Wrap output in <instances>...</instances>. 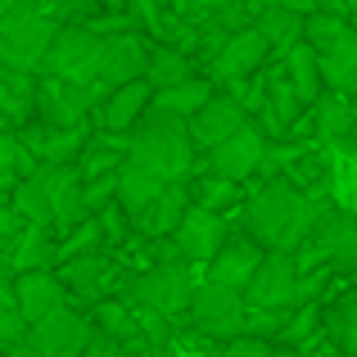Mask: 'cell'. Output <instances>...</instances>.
Listing matches in <instances>:
<instances>
[{
  "instance_id": "45",
  "label": "cell",
  "mask_w": 357,
  "mask_h": 357,
  "mask_svg": "<svg viewBox=\"0 0 357 357\" xmlns=\"http://www.w3.org/2000/svg\"><path fill=\"white\" fill-rule=\"evenodd\" d=\"M50 5L59 9V14H68V18H73V14H91L100 0H50Z\"/></svg>"
},
{
  "instance_id": "25",
  "label": "cell",
  "mask_w": 357,
  "mask_h": 357,
  "mask_svg": "<svg viewBox=\"0 0 357 357\" xmlns=\"http://www.w3.org/2000/svg\"><path fill=\"white\" fill-rule=\"evenodd\" d=\"M59 280L68 289V298L77 303H105V285H109V258L105 253H82V258H63L59 262Z\"/></svg>"
},
{
  "instance_id": "36",
  "label": "cell",
  "mask_w": 357,
  "mask_h": 357,
  "mask_svg": "<svg viewBox=\"0 0 357 357\" xmlns=\"http://www.w3.org/2000/svg\"><path fill=\"white\" fill-rule=\"evenodd\" d=\"M96 331H105L118 344H131L140 340V312H131L118 298H105V303H96Z\"/></svg>"
},
{
  "instance_id": "1",
  "label": "cell",
  "mask_w": 357,
  "mask_h": 357,
  "mask_svg": "<svg viewBox=\"0 0 357 357\" xmlns=\"http://www.w3.org/2000/svg\"><path fill=\"white\" fill-rule=\"evenodd\" d=\"M321 204L312 195H303L294 181H271L249 199L244 227L267 253H298L317 231Z\"/></svg>"
},
{
  "instance_id": "18",
  "label": "cell",
  "mask_w": 357,
  "mask_h": 357,
  "mask_svg": "<svg viewBox=\"0 0 357 357\" xmlns=\"http://www.w3.org/2000/svg\"><path fill=\"white\" fill-rule=\"evenodd\" d=\"M262 258H267V249H262L253 236L227 240V249L208 262V280H213V285H222V289H236V294H249V285H253V276H258Z\"/></svg>"
},
{
  "instance_id": "10",
  "label": "cell",
  "mask_w": 357,
  "mask_h": 357,
  "mask_svg": "<svg viewBox=\"0 0 357 357\" xmlns=\"http://www.w3.org/2000/svg\"><path fill=\"white\" fill-rule=\"evenodd\" d=\"M267 131L258 127V122H249V127H240L231 140H222L218 149L208 154V172L227 176V181H249L253 172H262V163H267Z\"/></svg>"
},
{
  "instance_id": "28",
  "label": "cell",
  "mask_w": 357,
  "mask_h": 357,
  "mask_svg": "<svg viewBox=\"0 0 357 357\" xmlns=\"http://www.w3.org/2000/svg\"><path fill=\"white\" fill-rule=\"evenodd\" d=\"M27 145L36 149L41 167H68V163H77V158L86 154L91 131H86V127H73V131H50V127H41V122H36V131L27 136Z\"/></svg>"
},
{
  "instance_id": "21",
  "label": "cell",
  "mask_w": 357,
  "mask_h": 357,
  "mask_svg": "<svg viewBox=\"0 0 357 357\" xmlns=\"http://www.w3.org/2000/svg\"><path fill=\"white\" fill-rule=\"evenodd\" d=\"M149 59H154V50L145 45V36L118 32V36H109L105 73H100V82H105L109 91H114V86H127V82H140L149 73Z\"/></svg>"
},
{
  "instance_id": "50",
  "label": "cell",
  "mask_w": 357,
  "mask_h": 357,
  "mask_svg": "<svg viewBox=\"0 0 357 357\" xmlns=\"http://www.w3.org/2000/svg\"><path fill=\"white\" fill-rule=\"evenodd\" d=\"M222 5H253V0H222Z\"/></svg>"
},
{
  "instance_id": "11",
  "label": "cell",
  "mask_w": 357,
  "mask_h": 357,
  "mask_svg": "<svg viewBox=\"0 0 357 357\" xmlns=\"http://www.w3.org/2000/svg\"><path fill=\"white\" fill-rule=\"evenodd\" d=\"M91 340H96V321H86L73 307H59L54 317L32 326V344L41 357H86Z\"/></svg>"
},
{
  "instance_id": "23",
  "label": "cell",
  "mask_w": 357,
  "mask_h": 357,
  "mask_svg": "<svg viewBox=\"0 0 357 357\" xmlns=\"http://www.w3.org/2000/svg\"><path fill=\"white\" fill-rule=\"evenodd\" d=\"M36 100H41V73H0V114H5V131H23L36 118Z\"/></svg>"
},
{
  "instance_id": "4",
  "label": "cell",
  "mask_w": 357,
  "mask_h": 357,
  "mask_svg": "<svg viewBox=\"0 0 357 357\" xmlns=\"http://www.w3.org/2000/svg\"><path fill=\"white\" fill-rule=\"evenodd\" d=\"M109 100L105 82H63V77H41V100H36V122L50 131H73L86 127V118L100 114Z\"/></svg>"
},
{
  "instance_id": "41",
  "label": "cell",
  "mask_w": 357,
  "mask_h": 357,
  "mask_svg": "<svg viewBox=\"0 0 357 357\" xmlns=\"http://www.w3.org/2000/svg\"><path fill=\"white\" fill-rule=\"evenodd\" d=\"M114 204H118V172L86 181V213H91V218H100V213L114 208Z\"/></svg>"
},
{
  "instance_id": "34",
  "label": "cell",
  "mask_w": 357,
  "mask_h": 357,
  "mask_svg": "<svg viewBox=\"0 0 357 357\" xmlns=\"http://www.w3.org/2000/svg\"><path fill=\"white\" fill-rule=\"evenodd\" d=\"M190 77H195L190 54L172 50V45H158L154 59H149V73H145V82L154 91H172V86H181V82H190Z\"/></svg>"
},
{
  "instance_id": "48",
  "label": "cell",
  "mask_w": 357,
  "mask_h": 357,
  "mask_svg": "<svg viewBox=\"0 0 357 357\" xmlns=\"http://www.w3.org/2000/svg\"><path fill=\"white\" fill-rule=\"evenodd\" d=\"M23 5H32V0H0V14H14V9H23Z\"/></svg>"
},
{
  "instance_id": "49",
  "label": "cell",
  "mask_w": 357,
  "mask_h": 357,
  "mask_svg": "<svg viewBox=\"0 0 357 357\" xmlns=\"http://www.w3.org/2000/svg\"><path fill=\"white\" fill-rule=\"evenodd\" d=\"M344 9H349V18L357 23V0H344Z\"/></svg>"
},
{
  "instance_id": "15",
  "label": "cell",
  "mask_w": 357,
  "mask_h": 357,
  "mask_svg": "<svg viewBox=\"0 0 357 357\" xmlns=\"http://www.w3.org/2000/svg\"><path fill=\"white\" fill-rule=\"evenodd\" d=\"M41 181H45V190H50V199H54V218H59L54 231H59V236H73L82 222H91V213H86V176H82L77 163L41 167Z\"/></svg>"
},
{
  "instance_id": "6",
  "label": "cell",
  "mask_w": 357,
  "mask_h": 357,
  "mask_svg": "<svg viewBox=\"0 0 357 357\" xmlns=\"http://www.w3.org/2000/svg\"><path fill=\"white\" fill-rule=\"evenodd\" d=\"M105 50H109V36L91 32L82 23H63L59 36L50 45V59H45L41 77H63V82H100L105 73Z\"/></svg>"
},
{
  "instance_id": "16",
  "label": "cell",
  "mask_w": 357,
  "mask_h": 357,
  "mask_svg": "<svg viewBox=\"0 0 357 357\" xmlns=\"http://www.w3.org/2000/svg\"><path fill=\"white\" fill-rule=\"evenodd\" d=\"M172 244L181 249L185 262H199V267H208V262L218 258L222 249H227V222H222V213L199 208V204H195V208L185 213L181 231L172 236Z\"/></svg>"
},
{
  "instance_id": "38",
  "label": "cell",
  "mask_w": 357,
  "mask_h": 357,
  "mask_svg": "<svg viewBox=\"0 0 357 357\" xmlns=\"http://www.w3.org/2000/svg\"><path fill=\"white\" fill-rule=\"evenodd\" d=\"M321 326H326V307L321 303H303V307L289 312L285 331H280V344H285V349H307V340H312Z\"/></svg>"
},
{
  "instance_id": "32",
  "label": "cell",
  "mask_w": 357,
  "mask_h": 357,
  "mask_svg": "<svg viewBox=\"0 0 357 357\" xmlns=\"http://www.w3.org/2000/svg\"><path fill=\"white\" fill-rule=\"evenodd\" d=\"M127 154H131V136H109V131H96V136H91V145H86V154L77 158V167H82V176H86V181H96V176L118 172V167L127 163Z\"/></svg>"
},
{
  "instance_id": "43",
  "label": "cell",
  "mask_w": 357,
  "mask_h": 357,
  "mask_svg": "<svg viewBox=\"0 0 357 357\" xmlns=\"http://www.w3.org/2000/svg\"><path fill=\"white\" fill-rule=\"evenodd\" d=\"M122 222H127V213H122L118 204H114V208H105V213H100V227H105V236H109V240H122V231H127Z\"/></svg>"
},
{
  "instance_id": "14",
  "label": "cell",
  "mask_w": 357,
  "mask_h": 357,
  "mask_svg": "<svg viewBox=\"0 0 357 357\" xmlns=\"http://www.w3.org/2000/svg\"><path fill=\"white\" fill-rule=\"evenodd\" d=\"M240 127H249V105H244L240 96H231V91H218V96L190 118V136L204 154H213V149H218L222 140H231Z\"/></svg>"
},
{
  "instance_id": "8",
  "label": "cell",
  "mask_w": 357,
  "mask_h": 357,
  "mask_svg": "<svg viewBox=\"0 0 357 357\" xmlns=\"http://www.w3.org/2000/svg\"><path fill=\"white\" fill-rule=\"evenodd\" d=\"M190 321L208 340H240L244 321H249V303H244V294H236V289H222L213 280H204V285H195Z\"/></svg>"
},
{
  "instance_id": "31",
  "label": "cell",
  "mask_w": 357,
  "mask_h": 357,
  "mask_svg": "<svg viewBox=\"0 0 357 357\" xmlns=\"http://www.w3.org/2000/svg\"><path fill=\"white\" fill-rule=\"evenodd\" d=\"M321 77H326V91L357 96V27L321 54Z\"/></svg>"
},
{
  "instance_id": "29",
  "label": "cell",
  "mask_w": 357,
  "mask_h": 357,
  "mask_svg": "<svg viewBox=\"0 0 357 357\" xmlns=\"http://www.w3.org/2000/svg\"><path fill=\"white\" fill-rule=\"evenodd\" d=\"M280 68H285V77L294 82V91L298 96H303V105L312 109L317 100L326 96V77H321V50H317V45H294V50L285 54V59H280Z\"/></svg>"
},
{
  "instance_id": "33",
  "label": "cell",
  "mask_w": 357,
  "mask_h": 357,
  "mask_svg": "<svg viewBox=\"0 0 357 357\" xmlns=\"http://www.w3.org/2000/svg\"><path fill=\"white\" fill-rule=\"evenodd\" d=\"M213 96H218V82L213 77H190V82H181V86H172V91H154V109L190 122Z\"/></svg>"
},
{
  "instance_id": "35",
  "label": "cell",
  "mask_w": 357,
  "mask_h": 357,
  "mask_svg": "<svg viewBox=\"0 0 357 357\" xmlns=\"http://www.w3.org/2000/svg\"><path fill=\"white\" fill-rule=\"evenodd\" d=\"M326 335L340 349V357H357V298H340L326 307Z\"/></svg>"
},
{
  "instance_id": "22",
  "label": "cell",
  "mask_w": 357,
  "mask_h": 357,
  "mask_svg": "<svg viewBox=\"0 0 357 357\" xmlns=\"http://www.w3.org/2000/svg\"><path fill=\"white\" fill-rule=\"evenodd\" d=\"M303 96L294 91V82L285 77V68H276L271 77H262V131L267 136H285L289 127L298 122V114H303Z\"/></svg>"
},
{
  "instance_id": "39",
  "label": "cell",
  "mask_w": 357,
  "mask_h": 357,
  "mask_svg": "<svg viewBox=\"0 0 357 357\" xmlns=\"http://www.w3.org/2000/svg\"><path fill=\"white\" fill-rule=\"evenodd\" d=\"M190 190H195V204H199V208H213V213L231 208V204L240 199V181H227V176H218V172L190 181Z\"/></svg>"
},
{
  "instance_id": "37",
  "label": "cell",
  "mask_w": 357,
  "mask_h": 357,
  "mask_svg": "<svg viewBox=\"0 0 357 357\" xmlns=\"http://www.w3.org/2000/svg\"><path fill=\"white\" fill-rule=\"evenodd\" d=\"M353 32V18L349 14H335V9H317V14H307V45H317V50H331L335 41H344V36Z\"/></svg>"
},
{
  "instance_id": "3",
  "label": "cell",
  "mask_w": 357,
  "mask_h": 357,
  "mask_svg": "<svg viewBox=\"0 0 357 357\" xmlns=\"http://www.w3.org/2000/svg\"><path fill=\"white\" fill-rule=\"evenodd\" d=\"M54 36H59V23L45 9H36V0L14 14H0V63L18 73H45Z\"/></svg>"
},
{
  "instance_id": "20",
  "label": "cell",
  "mask_w": 357,
  "mask_h": 357,
  "mask_svg": "<svg viewBox=\"0 0 357 357\" xmlns=\"http://www.w3.org/2000/svg\"><path fill=\"white\" fill-rule=\"evenodd\" d=\"M23 271H59V240L50 227H27L18 240H5V276Z\"/></svg>"
},
{
  "instance_id": "27",
  "label": "cell",
  "mask_w": 357,
  "mask_h": 357,
  "mask_svg": "<svg viewBox=\"0 0 357 357\" xmlns=\"http://www.w3.org/2000/svg\"><path fill=\"white\" fill-rule=\"evenodd\" d=\"M258 32L271 41V50H276V59H285L294 45L307 41V14L303 9H294L285 0V5H262L258 14Z\"/></svg>"
},
{
  "instance_id": "5",
  "label": "cell",
  "mask_w": 357,
  "mask_h": 357,
  "mask_svg": "<svg viewBox=\"0 0 357 357\" xmlns=\"http://www.w3.org/2000/svg\"><path fill=\"white\" fill-rule=\"evenodd\" d=\"M298 267L303 271L335 267V271H344V276H357V213L326 208L321 204L312 240L298 249Z\"/></svg>"
},
{
  "instance_id": "26",
  "label": "cell",
  "mask_w": 357,
  "mask_h": 357,
  "mask_svg": "<svg viewBox=\"0 0 357 357\" xmlns=\"http://www.w3.org/2000/svg\"><path fill=\"white\" fill-rule=\"evenodd\" d=\"M312 131H317V140H321V145L349 149L353 145V131H357V114H353L349 96L326 91V96L312 105Z\"/></svg>"
},
{
  "instance_id": "9",
  "label": "cell",
  "mask_w": 357,
  "mask_h": 357,
  "mask_svg": "<svg viewBox=\"0 0 357 357\" xmlns=\"http://www.w3.org/2000/svg\"><path fill=\"white\" fill-rule=\"evenodd\" d=\"M298 285H303V267H298V253H267L244 298H249V307L294 312V307H298Z\"/></svg>"
},
{
  "instance_id": "7",
  "label": "cell",
  "mask_w": 357,
  "mask_h": 357,
  "mask_svg": "<svg viewBox=\"0 0 357 357\" xmlns=\"http://www.w3.org/2000/svg\"><path fill=\"white\" fill-rule=\"evenodd\" d=\"M190 298H195V285H190V271H185V258L154 262L145 276L131 280V303L149 307V312L167 317V321L176 312H190Z\"/></svg>"
},
{
  "instance_id": "13",
  "label": "cell",
  "mask_w": 357,
  "mask_h": 357,
  "mask_svg": "<svg viewBox=\"0 0 357 357\" xmlns=\"http://www.w3.org/2000/svg\"><path fill=\"white\" fill-rule=\"evenodd\" d=\"M0 298H14L32 326L45 321V317H54L59 307H68V289H63L59 271H23V276L5 280V294Z\"/></svg>"
},
{
  "instance_id": "51",
  "label": "cell",
  "mask_w": 357,
  "mask_h": 357,
  "mask_svg": "<svg viewBox=\"0 0 357 357\" xmlns=\"http://www.w3.org/2000/svg\"><path fill=\"white\" fill-rule=\"evenodd\" d=\"M353 298H357V289H353Z\"/></svg>"
},
{
  "instance_id": "12",
  "label": "cell",
  "mask_w": 357,
  "mask_h": 357,
  "mask_svg": "<svg viewBox=\"0 0 357 357\" xmlns=\"http://www.w3.org/2000/svg\"><path fill=\"white\" fill-rule=\"evenodd\" d=\"M271 54H276V50H271V41L258 32V23H253V27H240V32L231 36L218 54H213V82H218V86H227V82L253 77V73H258Z\"/></svg>"
},
{
  "instance_id": "30",
  "label": "cell",
  "mask_w": 357,
  "mask_h": 357,
  "mask_svg": "<svg viewBox=\"0 0 357 357\" xmlns=\"http://www.w3.org/2000/svg\"><path fill=\"white\" fill-rule=\"evenodd\" d=\"M9 208H14L27 227H50V231L59 227V218H54V199H50V190H45L41 172L27 176V181H18L14 190H9ZM54 236H59V231H54Z\"/></svg>"
},
{
  "instance_id": "19",
  "label": "cell",
  "mask_w": 357,
  "mask_h": 357,
  "mask_svg": "<svg viewBox=\"0 0 357 357\" xmlns=\"http://www.w3.org/2000/svg\"><path fill=\"white\" fill-rule=\"evenodd\" d=\"M190 208H195L190 181H172L136 222H131V227H136L145 240H172L176 231H181V222H185V213H190Z\"/></svg>"
},
{
  "instance_id": "47",
  "label": "cell",
  "mask_w": 357,
  "mask_h": 357,
  "mask_svg": "<svg viewBox=\"0 0 357 357\" xmlns=\"http://www.w3.org/2000/svg\"><path fill=\"white\" fill-rule=\"evenodd\" d=\"M271 357H307L303 349H285V344H276V349H271Z\"/></svg>"
},
{
  "instance_id": "46",
  "label": "cell",
  "mask_w": 357,
  "mask_h": 357,
  "mask_svg": "<svg viewBox=\"0 0 357 357\" xmlns=\"http://www.w3.org/2000/svg\"><path fill=\"white\" fill-rule=\"evenodd\" d=\"M5 357H41V353H36V344L27 340V344H14V349H5Z\"/></svg>"
},
{
  "instance_id": "24",
  "label": "cell",
  "mask_w": 357,
  "mask_h": 357,
  "mask_svg": "<svg viewBox=\"0 0 357 357\" xmlns=\"http://www.w3.org/2000/svg\"><path fill=\"white\" fill-rule=\"evenodd\" d=\"M167 185H172V181H163V176H158L149 163H140V158L127 154V163L118 167V208L127 213L131 222H136L140 213H145L149 204H154L158 195L167 190Z\"/></svg>"
},
{
  "instance_id": "2",
  "label": "cell",
  "mask_w": 357,
  "mask_h": 357,
  "mask_svg": "<svg viewBox=\"0 0 357 357\" xmlns=\"http://www.w3.org/2000/svg\"><path fill=\"white\" fill-rule=\"evenodd\" d=\"M195 149L199 145H195V136H190V122L163 114V109H154V105H149V114L131 131V158L149 163L163 181H190Z\"/></svg>"
},
{
  "instance_id": "17",
  "label": "cell",
  "mask_w": 357,
  "mask_h": 357,
  "mask_svg": "<svg viewBox=\"0 0 357 357\" xmlns=\"http://www.w3.org/2000/svg\"><path fill=\"white\" fill-rule=\"evenodd\" d=\"M149 105H154V86L140 77V82H127V86L109 91V100L100 105V114L91 122H96V131H109V136H131L136 122L149 114Z\"/></svg>"
},
{
  "instance_id": "42",
  "label": "cell",
  "mask_w": 357,
  "mask_h": 357,
  "mask_svg": "<svg viewBox=\"0 0 357 357\" xmlns=\"http://www.w3.org/2000/svg\"><path fill=\"white\" fill-rule=\"evenodd\" d=\"M222 357H271V344L258 340V335H240V340L227 344V353Z\"/></svg>"
},
{
  "instance_id": "44",
  "label": "cell",
  "mask_w": 357,
  "mask_h": 357,
  "mask_svg": "<svg viewBox=\"0 0 357 357\" xmlns=\"http://www.w3.org/2000/svg\"><path fill=\"white\" fill-rule=\"evenodd\" d=\"M86 357H122V344H118V340H109L105 331H96V340H91Z\"/></svg>"
},
{
  "instance_id": "40",
  "label": "cell",
  "mask_w": 357,
  "mask_h": 357,
  "mask_svg": "<svg viewBox=\"0 0 357 357\" xmlns=\"http://www.w3.org/2000/svg\"><path fill=\"white\" fill-rule=\"evenodd\" d=\"M32 340V321L23 317V307L14 298H0V344L14 349V344H27Z\"/></svg>"
}]
</instances>
